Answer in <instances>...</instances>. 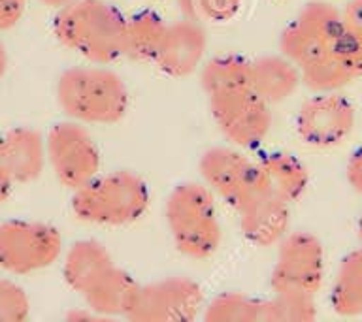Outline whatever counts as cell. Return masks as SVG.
I'll use <instances>...</instances> for the list:
<instances>
[{
  "mask_svg": "<svg viewBox=\"0 0 362 322\" xmlns=\"http://www.w3.org/2000/svg\"><path fill=\"white\" fill-rule=\"evenodd\" d=\"M168 23L153 10H140L127 17L124 56L130 61L153 62Z\"/></svg>",
  "mask_w": 362,
  "mask_h": 322,
  "instance_id": "20",
  "label": "cell"
},
{
  "mask_svg": "<svg viewBox=\"0 0 362 322\" xmlns=\"http://www.w3.org/2000/svg\"><path fill=\"white\" fill-rule=\"evenodd\" d=\"M44 6H49V8H55V10H61L64 6H68L74 0H40Z\"/></svg>",
  "mask_w": 362,
  "mask_h": 322,
  "instance_id": "32",
  "label": "cell"
},
{
  "mask_svg": "<svg viewBox=\"0 0 362 322\" xmlns=\"http://www.w3.org/2000/svg\"><path fill=\"white\" fill-rule=\"evenodd\" d=\"M164 219L177 253L192 260L211 258L221 245L215 194L204 183L185 181L170 191Z\"/></svg>",
  "mask_w": 362,
  "mask_h": 322,
  "instance_id": "3",
  "label": "cell"
},
{
  "mask_svg": "<svg viewBox=\"0 0 362 322\" xmlns=\"http://www.w3.org/2000/svg\"><path fill=\"white\" fill-rule=\"evenodd\" d=\"M208 49V34L202 21L180 19L168 23L153 64L170 78H189L200 70Z\"/></svg>",
  "mask_w": 362,
  "mask_h": 322,
  "instance_id": "12",
  "label": "cell"
},
{
  "mask_svg": "<svg viewBox=\"0 0 362 322\" xmlns=\"http://www.w3.org/2000/svg\"><path fill=\"white\" fill-rule=\"evenodd\" d=\"M202 287L191 277L172 275L138 285L124 318L132 322H189L204 311Z\"/></svg>",
  "mask_w": 362,
  "mask_h": 322,
  "instance_id": "7",
  "label": "cell"
},
{
  "mask_svg": "<svg viewBox=\"0 0 362 322\" xmlns=\"http://www.w3.org/2000/svg\"><path fill=\"white\" fill-rule=\"evenodd\" d=\"M62 237L55 226L13 219L0 225V268L11 275H30L61 258Z\"/></svg>",
  "mask_w": 362,
  "mask_h": 322,
  "instance_id": "6",
  "label": "cell"
},
{
  "mask_svg": "<svg viewBox=\"0 0 362 322\" xmlns=\"http://www.w3.org/2000/svg\"><path fill=\"white\" fill-rule=\"evenodd\" d=\"M127 16L107 0H74L57 10L53 32L64 47L93 64H112L124 56Z\"/></svg>",
  "mask_w": 362,
  "mask_h": 322,
  "instance_id": "2",
  "label": "cell"
},
{
  "mask_svg": "<svg viewBox=\"0 0 362 322\" xmlns=\"http://www.w3.org/2000/svg\"><path fill=\"white\" fill-rule=\"evenodd\" d=\"M302 72L285 55H262L251 61V89L268 106L281 104L298 90Z\"/></svg>",
  "mask_w": 362,
  "mask_h": 322,
  "instance_id": "16",
  "label": "cell"
},
{
  "mask_svg": "<svg viewBox=\"0 0 362 322\" xmlns=\"http://www.w3.org/2000/svg\"><path fill=\"white\" fill-rule=\"evenodd\" d=\"M11 185H13V181L10 179V175L6 174L4 168L0 166V208L4 205V202L8 200V196H10Z\"/></svg>",
  "mask_w": 362,
  "mask_h": 322,
  "instance_id": "30",
  "label": "cell"
},
{
  "mask_svg": "<svg viewBox=\"0 0 362 322\" xmlns=\"http://www.w3.org/2000/svg\"><path fill=\"white\" fill-rule=\"evenodd\" d=\"M330 47L332 45L328 44L327 40L302 25L298 19L288 23L279 36V53L287 56L288 61H293L300 70L327 56L330 53Z\"/></svg>",
  "mask_w": 362,
  "mask_h": 322,
  "instance_id": "22",
  "label": "cell"
},
{
  "mask_svg": "<svg viewBox=\"0 0 362 322\" xmlns=\"http://www.w3.org/2000/svg\"><path fill=\"white\" fill-rule=\"evenodd\" d=\"M339 11L345 30L362 36V0H347Z\"/></svg>",
  "mask_w": 362,
  "mask_h": 322,
  "instance_id": "28",
  "label": "cell"
},
{
  "mask_svg": "<svg viewBox=\"0 0 362 322\" xmlns=\"http://www.w3.org/2000/svg\"><path fill=\"white\" fill-rule=\"evenodd\" d=\"M315 316V296L274 292L268 299V322H310Z\"/></svg>",
  "mask_w": 362,
  "mask_h": 322,
  "instance_id": "24",
  "label": "cell"
},
{
  "mask_svg": "<svg viewBox=\"0 0 362 322\" xmlns=\"http://www.w3.org/2000/svg\"><path fill=\"white\" fill-rule=\"evenodd\" d=\"M355 123L353 102L336 90L313 93V96L302 102L294 119V129L305 145L327 149L349 138Z\"/></svg>",
  "mask_w": 362,
  "mask_h": 322,
  "instance_id": "11",
  "label": "cell"
},
{
  "mask_svg": "<svg viewBox=\"0 0 362 322\" xmlns=\"http://www.w3.org/2000/svg\"><path fill=\"white\" fill-rule=\"evenodd\" d=\"M330 55L341 64L353 81L362 79V36H356L344 28L330 47Z\"/></svg>",
  "mask_w": 362,
  "mask_h": 322,
  "instance_id": "26",
  "label": "cell"
},
{
  "mask_svg": "<svg viewBox=\"0 0 362 322\" xmlns=\"http://www.w3.org/2000/svg\"><path fill=\"white\" fill-rule=\"evenodd\" d=\"M356 237H358V243L362 245V213L358 217V222H356Z\"/></svg>",
  "mask_w": 362,
  "mask_h": 322,
  "instance_id": "34",
  "label": "cell"
},
{
  "mask_svg": "<svg viewBox=\"0 0 362 322\" xmlns=\"http://www.w3.org/2000/svg\"><path fill=\"white\" fill-rule=\"evenodd\" d=\"M47 164L57 181L76 191L100 174V151L85 124L72 119L51 126L45 136Z\"/></svg>",
  "mask_w": 362,
  "mask_h": 322,
  "instance_id": "8",
  "label": "cell"
},
{
  "mask_svg": "<svg viewBox=\"0 0 362 322\" xmlns=\"http://www.w3.org/2000/svg\"><path fill=\"white\" fill-rule=\"evenodd\" d=\"M266 189L285 202L293 203L304 196L310 185V172L296 155L288 151L264 153L257 160Z\"/></svg>",
  "mask_w": 362,
  "mask_h": 322,
  "instance_id": "17",
  "label": "cell"
},
{
  "mask_svg": "<svg viewBox=\"0 0 362 322\" xmlns=\"http://www.w3.org/2000/svg\"><path fill=\"white\" fill-rule=\"evenodd\" d=\"M57 104L81 124H115L127 115L130 95L124 79L107 64L66 68L55 87Z\"/></svg>",
  "mask_w": 362,
  "mask_h": 322,
  "instance_id": "1",
  "label": "cell"
},
{
  "mask_svg": "<svg viewBox=\"0 0 362 322\" xmlns=\"http://www.w3.org/2000/svg\"><path fill=\"white\" fill-rule=\"evenodd\" d=\"M0 4L10 6V8H16V10L25 11V4H27V0H0Z\"/></svg>",
  "mask_w": 362,
  "mask_h": 322,
  "instance_id": "33",
  "label": "cell"
},
{
  "mask_svg": "<svg viewBox=\"0 0 362 322\" xmlns=\"http://www.w3.org/2000/svg\"><path fill=\"white\" fill-rule=\"evenodd\" d=\"M30 315V299L16 281L0 277V322H21Z\"/></svg>",
  "mask_w": 362,
  "mask_h": 322,
  "instance_id": "25",
  "label": "cell"
},
{
  "mask_svg": "<svg viewBox=\"0 0 362 322\" xmlns=\"http://www.w3.org/2000/svg\"><path fill=\"white\" fill-rule=\"evenodd\" d=\"M300 72H302V85L308 87L311 93H336L353 83L349 73L345 72L330 53L302 68Z\"/></svg>",
  "mask_w": 362,
  "mask_h": 322,
  "instance_id": "23",
  "label": "cell"
},
{
  "mask_svg": "<svg viewBox=\"0 0 362 322\" xmlns=\"http://www.w3.org/2000/svg\"><path fill=\"white\" fill-rule=\"evenodd\" d=\"M330 307L345 318L362 315V245L339 262L330 290Z\"/></svg>",
  "mask_w": 362,
  "mask_h": 322,
  "instance_id": "19",
  "label": "cell"
},
{
  "mask_svg": "<svg viewBox=\"0 0 362 322\" xmlns=\"http://www.w3.org/2000/svg\"><path fill=\"white\" fill-rule=\"evenodd\" d=\"M151 194L140 175L130 169H115L76 189L72 211L79 220L96 226L132 225L147 211Z\"/></svg>",
  "mask_w": 362,
  "mask_h": 322,
  "instance_id": "4",
  "label": "cell"
},
{
  "mask_svg": "<svg viewBox=\"0 0 362 322\" xmlns=\"http://www.w3.org/2000/svg\"><path fill=\"white\" fill-rule=\"evenodd\" d=\"M47 164L45 138L38 130L17 126L2 134L0 140V166L16 183L38 179Z\"/></svg>",
  "mask_w": 362,
  "mask_h": 322,
  "instance_id": "14",
  "label": "cell"
},
{
  "mask_svg": "<svg viewBox=\"0 0 362 322\" xmlns=\"http://www.w3.org/2000/svg\"><path fill=\"white\" fill-rule=\"evenodd\" d=\"M325 279V249L310 232H288L277 243L276 264L272 268V292L317 296Z\"/></svg>",
  "mask_w": 362,
  "mask_h": 322,
  "instance_id": "9",
  "label": "cell"
},
{
  "mask_svg": "<svg viewBox=\"0 0 362 322\" xmlns=\"http://www.w3.org/2000/svg\"><path fill=\"white\" fill-rule=\"evenodd\" d=\"M202 183L234 211H242L249 202L266 192L259 162L251 160L234 145H215L198 160Z\"/></svg>",
  "mask_w": 362,
  "mask_h": 322,
  "instance_id": "5",
  "label": "cell"
},
{
  "mask_svg": "<svg viewBox=\"0 0 362 322\" xmlns=\"http://www.w3.org/2000/svg\"><path fill=\"white\" fill-rule=\"evenodd\" d=\"M242 6L243 0H198V19L214 23L232 21Z\"/></svg>",
  "mask_w": 362,
  "mask_h": 322,
  "instance_id": "27",
  "label": "cell"
},
{
  "mask_svg": "<svg viewBox=\"0 0 362 322\" xmlns=\"http://www.w3.org/2000/svg\"><path fill=\"white\" fill-rule=\"evenodd\" d=\"M115 266L112 253L96 239H79L72 243L62 260V277L74 292L83 296Z\"/></svg>",
  "mask_w": 362,
  "mask_h": 322,
  "instance_id": "15",
  "label": "cell"
},
{
  "mask_svg": "<svg viewBox=\"0 0 362 322\" xmlns=\"http://www.w3.org/2000/svg\"><path fill=\"white\" fill-rule=\"evenodd\" d=\"M345 177L351 189L362 198V145L351 153L349 160L345 164Z\"/></svg>",
  "mask_w": 362,
  "mask_h": 322,
  "instance_id": "29",
  "label": "cell"
},
{
  "mask_svg": "<svg viewBox=\"0 0 362 322\" xmlns=\"http://www.w3.org/2000/svg\"><path fill=\"white\" fill-rule=\"evenodd\" d=\"M200 85L208 98L251 89V61L240 55H217L200 66Z\"/></svg>",
  "mask_w": 362,
  "mask_h": 322,
  "instance_id": "18",
  "label": "cell"
},
{
  "mask_svg": "<svg viewBox=\"0 0 362 322\" xmlns=\"http://www.w3.org/2000/svg\"><path fill=\"white\" fill-rule=\"evenodd\" d=\"M209 113L221 134L238 149H257L272 129V112L253 89L211 96Z\"/></svg>",
  "mask_w": 362,
  "mask_h": 322,
  "instance_id": "10",
  "label": "cell"
},
{
  "mask_svg": "<svg viewBox=\"0 0 362 322\" xmlns=\"http://www.w3.org/2000/svg\"><path fill=\"white\" fill-rule=\"evenodd\" d=\"M240 230L255 247H277L291 228V203L270 191L262 192L238 211Z\"/></svg>",
  "mask_w": 362,
  "mask_h": 322,
  "instance_id": "13",
  "label": "cell"
},
{
  "mask_svg": "<svg viewBox=\"0 0 362 322\" xmlns=\"http://www.w3.org/2000/svg\"><path fill=\"white\" fill-rule=\"evenodd\" d=\"M206 322H268V299L243 292H221L204 305Z\"/></svg>",
  "mask_w": 362,
  "mask_h": 322,
  "instance_id": "21",
  "label": "cell"
},
{
  "mask_svg": "<svg viewBox=\"0 0 362 322\" xmlns=\"http://www.w3.org/2000/svg\"><path fill=\"white\" fill-rule=\"evenodd\" d=\"M6 68H8V51H6L4 42L0 40V79L4 78Z\"/></svg>",
  "mask_w": 362,
  "mask_h": 322,
  "instance_id": "31",
  "label": "cell"
},
{
  "mask_svg": "<svg viewBox=\"0 0 362 322\" xmlns=\"http://www.w3.org/2000/svg\"><path fill=\"white\" fill-rule=\"evenodd\" d=\"M0 140H2V136H0Z\"/></svg>",
  "mask_w": 362,
  "mask_h": 322,
  "instance_id": "35",
  "label": "cell"
}]
</instances>
